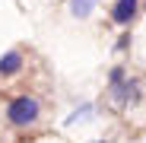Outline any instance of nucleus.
I'll use <instances>...</instances> for the list:
<instances>
[{"label":"nucleus","instance_id":"nucleus-1","mask_svg":"<svg viewBox=\"0 0 146 143\" xmlns=\"http://www.w3.org/2000/svg\"><path fill=\"white\" fill-rule=\"evenodd\" d=\"M38 108H41L38 99H32V95H19V99H13L7 105V118H10L13 127H29V124H35Z\"/></svg>","mask_w":146,"mask_h":143},{"label":"nucleus","instance_id":"nucleus-2","mask_svg":"<svg viewBox=\"0 0 146 143\" xmlns=\"http://www.w3.org/2000/svg\"><path fill=\"white\" fill-rule=\"evenodd\" d=\"M137 3H140V0H117V3H114V10H111L114 22H121V26H127V22L133 19V13H137Z\"/></svg>","mask_w":146,"mask_h":143},{"label":"nucleus","instance_id":"nucleus-3","mask_svg":"<svg viewBox=\"0 0 146 143\" xmlns=\"http://www.w3.org/2000/svg\"><path fill=\"white\" fill-rule=\"evenodd\" d=\"M19 67H22V54H19V51H7L3 57H0V73H3V76L16 73Z\"/></svg>","mask_w":146,"mask_h":143},{"label":"nucleus","instance_id":"nucleus-4","mask_svg":"<svg viewBox=\"0 0 146 143\" xmlns=\"http://www.w3.org/2000/svg\"><path fill=\"white\" fill-rule=\"evenodd\" d=\"M95 3H99V0H70V13L80 16V19H86V16L95 10Z\"/></svg>","mask_w":146,"mask_h":143},{"label":"nucleus","instance_id":"nucleus-5","mask_svg":"<svg viewBox=\"0 0 146 143\" xmlns=\"http://www.w3.org/2000/svg\"><path fill=\"white\" fill-rule=\"evenodd\" d=\"M95 143H105V140H95Z\"/></svg>","mask_w":146,"mask_h":143}]
</instances>
